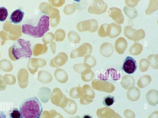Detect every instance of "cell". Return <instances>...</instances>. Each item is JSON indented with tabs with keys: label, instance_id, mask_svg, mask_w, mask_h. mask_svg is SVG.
Masks as SVG:
<instances>
[{
	"label": "cell",
	"instance_id": "obj_1",
	"mask_svg": "<svg viewBox=\"0 0 158 118\" xmlns=\"http://www.w3.org/2000/svg\"><path fill=\"white\" fill-rule=\"evenodd\" d=\"M43 111L41 104L35 96L24 100L19 108L20 118H39Z\"/></svg>",
	"mask_w": 158,
	"mask_h": 118
},
{
	"label": "cell",
	"instance_id": "obj_31",
	"mask_svg": "<svg viewBox=\"0 0 158 118\" xmlns=\"http://www.w3.org/2000/svg\"><path fill=\"white\" fill-rule=\"evenodd\" d=\"M49 2L50 4L56 7L61 6L65 2V0H49Z\"/></svg>",
	"mask_w": 158,
	"mask_h": 118
},
{
	"label": "cell",
	"instance_id": "obj_13",
	"mask_svg": "<svg viewBox=\"0 0 158 118\" xmlns=\"http://www.w3.org/2000/svg\"><path fill=\"white\" fill-rule=\"evenodd\" d=\"M127 46V43L126 39L120 37L116 40L114 45L115 49L118 53L122 54L124 53Z\"/></svg>",
	"mask_w": 158,
	"mask_h": 118
},
{
	"label": "cell",
	"instance_id": "obj_17",
	"mask_svg": "<svg viewBox=\"0 0 158 118\" xmlns=\"http://www.w3.org/2000/svg\"><path fill=\"white\" fill-rule=\"evenodd\" d=\"M48 47L46 44H37L33 49V53L35 56H38L46 53L47 51Z\"/></svg>",
	"mask_w": 158,
	"mask_h": 118
},
{
	"label": "cell",
	"instance_id": "obj_5",
	"mask_svg": "<svg viewBox=\"0 0 158 118\" xmlns=\"http://www.w3.org/2000/svg\"><path fill=\"white\" fill-rule=\"evenodd\" d=\"M125 36L130 40L134 42H137L144 38L145 33L142 29L136 30L131 26H127L124 30Z\"/></svg>",
	"mask_w": 158,
	"mask_h": 118
},
{
	"label": "cell",
	"instance_id": "obj_30",
	"mask_svg": "<svg viewBox=\"0 0 158 118\" xmlns=\"http://www.w3.org/2000/svg\"><path fill=\"white\" fill-rule=\"evenodd\" d=\"M10 118H20V114L19 111L16 108H14L10 110L9 113Z\"/></svg>",
	"mask_w": 158,
	"mask_h": 118
},
{
	"label": "cell",
	"instance_id": "obj_25",
	"mask_svg": "<svg viewBox=\"0 0 158 118\" xmlns=\"http://www.w3.org/2000/svg\"><path fill=\"white\" fill-rule=\"evenodd\" d=\"M115 101V97L110 95L104 97L102 100L103 104L107 107H109L111 106Z\"/></svg>",
	"mask_w": 158,
	"mask_h": 118
},
{
	"label": "cell",
	"instance_id": "obj_33",
	"mask_svg": "<svg viewBox=\"0 0 158 118\" xmlns=\"http://www.w3.org/2000/svg\"><path fill=\"white\" fill-rule=\"evenodd\" d=\"M139 0H125V3L127 6L134 8L136 6Z\"/></svg>",
	"mask_w": 158,
	"mask_h": 118
},
{
	"label": "cell",
	"instance_id": "obj_22",
	"mask_svg": "<svg viewBox=\"0 0 158 118\" xmlns=\"http://www.w3.org/2000/svg\"><path fill=\"white\" fill-rule=\"evenodd\" d=\"M68 38L70 41H73L74 44L80 42L81 37L80 35L76 32L73 31H70L68 34Z\"/></svg>",
	"mask_w": 158,
	"mask_h": 118
},
{
	"label": "cell",
	"instance_id": "obj_3",
	"mask_svg": "<svg viewBox=\"0 0 158 118\" xmlns=\"http://www.w3.org/2000/svg\"><path fill=\"white\" fill-rule=\"evenodd\" d=\"M31 46L30 41L19 39L12 46V54L16 60L21 57L30 58L32 55Z\"/></svg>",
	"mask_w": 158,
	"mask_h": 118
},
{
	"label": "cell",
	"instance_id": "obj_29",
	"mask_svg": "<svg viewBox=\"0 0 158 118\" xmlns=\"http://www.w3.org/2000/svg\"><path fill=\"white\" fill-rule=\"evenodd\" d=\"M108 25L107 23H104L100 26L98 31V33L100 37H105L106 36V30Z\"/></svg>",
	"mask_w": 158,
	"mask_h": 118
},
{
	"label": "cell",
	"instance_id": "obj_21",
	"mask_svg": "<svg viewBox=\"0 0 158 118\" xmlns=\"http://www.w3.org/2000/svg\"><path fill=\"white\" fill-rule=\"evenodd\" d=\"M158 9V1L150 0L148 8L146 10L145 13L150 14Z\"/></svg>",
	"mask_w": 158,
	"mask_h": 118
},
{
	"label": "cell",
	"instance_id": "obj_14",
	"mask_svg": "<svg viewBox=\"0 0 158 118\" xmlns=\"http://www.w3.org/2000/svg\"><path fill=\"white\" fill-rule=\"evenodd\" d=\"M114 51L113 45L108 42L103 43L100 46V51L101 54L104 57H108L113 54Z\"/></svg>",
	"mask_w": 158,
	"mask_h": 118
},
{
	"label": "cell",
	"instance_id": "obj_32",
	"mask_svg": "<svg viewBox=\"0 0 158 118\" xmlns=\"http://www.w3.org/2000/svg\"><path fill=\"white\" fill-rule=\"evenodd\" d=\"M140 70L142 69L147 70L149 67V64L147 60L146 59H142L140 61Z\"/></svg>",
	"mask_w": 158,
	"mask_h": 118
},
{
	"label": "cell",
	"instance_id": "obj_34",
	"mask_svg": "<svg viewBox=\"0 0 158 118\" xmlns=\"http://www.w3.org/2000/svg\"><path fill=\"white\" fill-rule=\"evenodd\" d=\"M56 44L54 42H52L50 45V48L53 53H55L56 52Z\"/></svg>",
	"mask_w": 158,
	"mask_h": 118
},
{
	"label": "cell",
	"instance_id": "obj_7",
	"mask_svg": "<svg viewBox=\"0 0 158 118\" xmlns=\"http://www.w3.org/2000/svg\"><path fill=\"white\" fill-rule=\"evenodd\" d=\"M92 49V47L90 44L84 43L71 52L70 54V57L72 58H75L84 57L87 55L91 54Z\"/></svg>",
	"mask_w": 158,
	"mask_h": 118
},
{
	"label": "cell",
	"instance_id": "obj_10",
	"mask_svg": "<svg viewBox=\"0 0 158 118\" xmlns=\"http://www.w3.org/2000/svg\"><path fill=\"white\" fill-rule=\"evenodd\" d=\"M68 60L67 54L64 52H60L51 60L49 65L52 67L58 68L64 65Z\"/></svg>",
	"mask_w": 158,
	"mask_h": 118
},
{
	"label": "cell",
	"instance_id": "obj_24",
	"mask_svg": "<svg viewBox=\"0 0 158 118\" xmlns=\"http://www.w3.org/2000/svg\"><path fill=\"white\" fill-rule=\"evenodd\" d=\"M70 96L74 99L78 98L81 96L82 92L81 87L79 85L77 87L72 88L70 90Z\"/></svg>",
	"mask_w": 158,
	"mask_h": 118
},
{
	"label": "cell",
	"instance_id": "obj_8",
	"mask_svg": "<svg viewBox=\"0 0 158 118\" xmlns=\"http://www.w3.org/2000/svg\"><path fill=\"white\" fill-rule=\"evenodd\" d=\"M107 8V4L103 1L94 0L89 6L88 11L91 14H100L105 13Z\"/></svg>",
	"mask_w": 158,
	"mask_h": 118
},
{
	"label": "cell",
	"instance_id": "obj_2",
	"mask_svg": "<svg viewBox=\"0 0 158 118\" xmlns=\"http://www.w3.org/2000/svg\"><path fill=\"white\" fill-rule=\"evenodd\" d=\"M49 18L46 15H43L40 18L37 25L34 26L28 24L22 26V32L34 37H40L49 30Z\"/></svg>",
	"mask_w": 158,
	"mask_h": 118
},
{
	"label": "cell",
	"instance_id": "obj_4",
	"mask_svg": "<svg viewBox=\"0 0 158 118\" xmlns=\"http://www.w3.org/2000/svg\"><path fill=\"white\" fill-rule=\"evenodd\" d=\"M39 8L41 12L50 18L49 22L52 27H56L59 24L60 20V16L58 10L46 2L40 3Z\"/></svg>",
	"mask_w": 158,
	"mask_h": 118
},
{
	"label": "cell",
	"instance_id": "obj_9",
	"mask_svg": "<svg viewBox=\"0 0 158 118\" xmlns=\"http://www.w3.org/2000/svg\"><path fill=\"white\" fill-rule=\"evenodd\" d=\"M136 61L133 57H127L124 60L122 67V70L128 74L133 73L137 69Z\"/></svg>",
	"mask_w": 158,
	"mask_h": 118
},
{
	"label": "cell",
	"instance_id": "obj_36",
	"mask_svg": "<svg viewBox=\"0 0 158 118\" xmlns=\"http://www.w3.org/2000/svg\"><path fill=\"white\" fill-rule=\"evenodd\" d=\"M82 118H93V117L89 114H87L84 115Z\"/></svg>",
	"mask_w": 158,
	"mask_h": 118
},
{
	"label": "cell",
	"instance_id": "obj_35",
	"mask_svg": "<svg viewBox=\"0 0 158 118\" xmlns=\"http://www.w3.org/2000/svg\"><path fill=\"white\" fill-rule=\"evenodd\" d=\"M6 116L4 112L0 111V118H6Z\"/></svg>",
	"mask_w": 158,
	"mask_h": 118
},
{
	"label": "cell",
	"instance_id": "obj_15",
	"mask_svg": "<svg viewBox=\"0 0 158 118\" xmlns=\"http://www.w3.org/2000/svg\"><path fill=\"white\" fill-rule=\"evenodd\" d=\"M24 15V13L20 9H17L11 14L10 19L11 22L17 24L22 20Z\"/></svg>",
	"mask_w": 158,
	"mask_h": 118
},
{
	"label": "cell",
	"instance_id": "obj_6",
	"mask_svg": "<svg viewBox=\"0 0 158 118\" xmlns=\"http://www.w3.org/2000/svg\"><path fill=\"white\" fill-rule=\"evenodd\" d=\"M77 28V30L81 32L88 31L91 33L94 32L98 29V23L95 19H88L78 22Z\"/></svg>",
	"mask_w": 158,
	"mask_h": 118
},
{
	"label": "cell",
	"instance_id": "obj_27",
	"mask_svg": "<svg viewBox=\"0 0 158 118\" xmlns=\"http://www.w3.org/2000/svg\"><path fill=\"white\" fill-rule=\"evenodd\" d=\"M76 8V6L74 5L69 4L64 6L63 9V11L66 14L70 15L75 12Z\"/></svg>",
	"mask_w": 158,
	"mask_h": 118
},
{
	"label": "cell",
	"instance_id": "obj_18",
	"mask_svg": "<svg viewBox=\"0 0 158 118\" xmlns=\"http://www.w3.org/2000/svg\"><path fill=\"white\" fill-rule=\"evenodd\" d=\"M95 59L92 56L88 55L85 56L83 64L85 68H91L96 64Z\"/></svg>",
	"mask_w": 158,
	"mask_h": 118
},
{
	"label": "cell",
	"instance_id": "obj_12",
	"mask_svg": "<svg viewBox=\"0 0 158 118\" xmlns=\"http://www.w3.org/2000/svg\"><path fill=\"white\" fill-rule=\"evenodd\" d=\"M122 31L121 26L115 23L108 24L106 28V35L111 38H114L118 36Z\"/></svg>",
	"mask_w": 158,
	"mask_h": 118
},
{
	"label": "cell",
	"instance_id": "obj_20",
	"mask_svg": "<svg viewBox=\"0 0 158 118\" xmlns=\"http://www.w3.org/2000/svg\"><path fill=\"white\" fill-rule=\"evenodd\" d=\"M123 10L126 15L131 19L135 18L137 14V11L135 8H130L125 6Z\"/></svg>",
	"mask_w": 158,
	"mask_h": 118
},
{
	"label": "cell",
	"instance_id": "obj_19",
	"mask_svg": "<svg viewBox=\"0 0 158 118\" xmlns=\"http://www.w3.org/2000/svg\"><path fill=\"white\" fill-rule=\"evenodd\" d=\"M143 49V47L141 44L138 43H136L130 47L129 52L131 54L137 55L141 53Z\"/></svg>",
	"mask_w": 158,
	"mask_h": 118
},
{
	"label": "cell",
	"instance_id": "obj_11",
	"mask_svg": "<svg viewBox=\"0 0 158 118\" xmlns=\"http://www.w3.org/2000/svg\"><path fill=\"white\" fill-rule=\"evenodd\" d=\"M108 13L109 16L118 24H121L124 23V17L120 9L116 7L110 8Z\"/></svg>",
	"mask_w": 158,
	"mask_h": 118
},
{
	"label": "cell",
	"instance_id": "obj_26",
	"mask_svg": "<svg viewBox=\"0 0 158 118\" xmlns=\"http://www.w3.org/2000/svg\"><path fill=\"white\" fill-rule=\"evenodd\" d=\"M55 38L54 34L51 32H48L44 34L42 38V41L45 44L51 43Z\"/></svg>",
	"mask_w": 158,
	"mask_h": 118
},
{
	"label": "cell",
	"instance_id": "obj_28",
	"mask_svg": "<svg viewBox=\"0 0 158 118\" xmlns=\"http://www.w3.org/2000/svg\"><path fill=\"white\" fill-rule=\"evenodd\" d=\"M7 9L5 7H0V22H3L6 19L8 16Z\"/></svg>",
	"mask_w": 158,
	"mask_h": 118
},
{
	"label": "cell",
	"instance_id": "obj_23",
	"mask_svg": "<svg viewBox=\"0 0 158 118\" xmlns=\"http://www.w3.org/2000/svg\"><path fill=\"white\" fill-rule=\"evenodd\" d=\"M55 40L56 41H62L65 38V32L61 29H58L55 31Z\"/></svg>",
	"mask_w": 158,
	"mask_h": 118
},
{
	"label": "cell",
	"instance_id": "obj_16",
	"mask_svg": "<svg viewBox=\"0 0 158 118\" xmlns=\"http://www.w3.org/2000/svg\"><path fill=\"white\" fill-rule=\"evenodd\" d=\"M54 75L56 79L61 83L66 82L68 79L67 73L62 69H57L55 71Z\"/></svg>",
	"mask_w": 158,
	"mask_h": 118
}]
</instances>
